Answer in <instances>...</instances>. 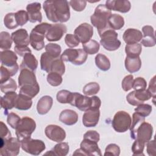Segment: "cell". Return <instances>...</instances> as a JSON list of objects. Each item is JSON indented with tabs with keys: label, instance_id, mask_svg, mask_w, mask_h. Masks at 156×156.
<instances>
[{
	"label": "cell",
	"instance_id": "ab89813d",
	"mask_svg": "<svg viewBox=\"0 0 156 156\" xmlns=\"http://www.w3.org/2000/svg\"><path fill=\"white\" fill-rule=\"evenodd\" d=\"M73 97V93L66 90H62L57 93V101L61 104H70Z\"/></svg>",
	"mask_w": 156,
	"mask_h": 156
},
{
	"label": "cell",
	"instance_id": "680465c9",
	"mask_svg": "<svg viewBox=\"0 0 156 156\" xmlns=\"http://www.w3.org/2000/svg\"><path fill=\"white\" fill-rule=\"evenodd\" d=\"M83 139L98 143L100 140V135L96 130H88L83 135Z\"/></svg>",
	"mask_w": 156,
	"mask_h": 156
},
{
	"label": "cell",
	"instance_id": "4fadbf2b",
	"mask_svg": "<svg viewBox=\"0 0 156 156\" xmlns=\"http://www.w3.org/2000/svg\"><path fill=\"white\" fill-rule=\"evenodd\" d=\"M44 133L48 138L57 143L63 141L66 138L65 130L61 127L55 124L47 126L44 129Z\"/></svg>",
	"mask_w": 156,
	"mask_h": 156
},
{
	"label": "cell",
	"instance_id": "30bf717a",
	"mask_svg": "<svg viewBox=\"0 0 156 156\" xmlns=\"http://www.w3.org/2000/svg\"><path fill=\"white\" fill-rule=\"evenodd\" d=\"M80 111H86L92 108V98L83 96L79 93H73L72 100L69 104Z\"/></svg>",
	"mask_w": 156,
	"mask_h": 156
},
{
	"label": "cell",
	"instance_id": "83f0119b",
	"mask_svg": "<svg viewBox=\"0 0 156 156\" xmlns=\"http://www.w3.org/2000/svg\"><path fill=\"white\" fill-rule=\"evenodd\" d=\"M125 68L130 73L138 72L141 66V60L138 57H128L126 56L124 62Z\"/></svg>",
	"mask_w": 156,
	"mask_h": 156
},
{
	"label": "cell",
	"instance_id": "9a60e30c",
	"mask_svg": "<svg viewBox=\"0 0 156 156\" xmlns=\"http://www.w3.org/2000/svg\"><path fill=\"white\" fill-rule=\"evenodd\" d=\"M99 109H88L83 115L82 123L86 127H95L99 122Z\"/></svg>",
	"mask_w": 156,
	"mask_h": 156
},
{
	"label": "cell",
	"instance_id": "f5cc1de1",
	"mask_svg": "<svg viewBox=\"0 0 156 156\" xmlns=\"http://www.w3.org/2000/svg\"><path fill=\"white\" fill-rule=\"evenodd\" d=\"M20 121L21 118H20V116L15 113L11 112L7 115V122L12 129H15Z\"/></svg>",
	"mask_w": 156,
	"mask_h": 156
},
{
	"label": "cell",
	"instance_id": "7dc6e473",
	"mask_svg": "<svg viewBox=\"0 0 156 156\" xmlns=\"http://www.w3.org/2000/svg\"><path fill=\"white\" fill-rule=\"evenodd\" d=\"M48 82L53 87H57L60 85L63 81L62 77L58 73L55 72H50L47 75L46 77Z\"/></svg>",
	"mask_w": 156,
	"mask_h": 156
},
{
	"label": "cell",
	"instance_id": "ac0fdd59",
	"mask_svg": "<svg viewBox=\"0 0 156 156\" xmlns=\"http://www.w3.org/2000/svg\"><path fill=\"white\" fill-rule=\"evenodd\" d=\"M143 38L141 40V44L144 47H153L155 45V32L152 26L146 25L142 27Z\"/></svg>",
	"mask_w": 156,
	"mask_h": 156
},
{
	"label": "cell",
	"instance_id": "e7e4bbea",
	"mask_svg": "<svg viewBox=\"0 0 156 156\" xmlns=\"http://www.w3.org/2000/svg\"><path fill=\"white\" fill-rule=\"evenodd\" d=\"M14 50L16 54L21 57H23L26 53L31 52V50L28 46H17L14 47Z\"/></svg>",
	"mask_w": 156,
	"mask_h": 156
},
{
	"label": "cell",
	"instance_id": "484cf974",
	"mask_svg": "<svg viewBox=\"0 0 156 156\" xmlns=\"http://www.w3.org/2000/svg\"><path fill=\"white\" fill-rule=\"evenodd\" d=\"M18 57L16 54L10 50H5L1 52V65L5 67H12L17 64Z\"/></svg>",
	"mask_w": 156,
	"mask_h": 156
},
{
	"label": "cell",
	"instance_id": "8992f818",
	"mask_svg": "<svg viewBox=\"0 0 156 156\" xmlns=\"http://www.w3.org/2000/svg\"><path fill=\"white\" fill-rule=\"evenodd\" d=\"M132 118L125 111H118L115 113L112 122L113 129L118 133H123L128 130L130 127Z\"/></svg>",
	"mask_w": 156,
	"mask_h": 156
},
{
	"label": "cell",
	"instance_id": "5bb4252c",
	"mask_svg": "<svg viewBox=\"0 0 156 156\" xmlns=\"http://www.w3.org/2000/svg\"><path fill=\"white\" fill-rule=\"evenodd\" d=\"M67 27L62 23L51 24V26L47 31L46 38L49 41H59L66 32Z\"/></svg>",
	"mask_w": 156,
	"mask_h": 156
},
{
	"label": "cell",
	"instance_id": "4dcf8cb0",
	"mask_svg": "<svg viewBox=\"0 0 156 156\" xmlns=\"http://www.w3.org/2000/svg\"><path fill=\"white\" fill-rule=\"evenodd\" d=\"M109 27L115 30L121 29L124 25V18L118 14H112L108 20Z\"/></svg>",
	"mask_w": 156,
	"mask_h": 156
},
{
	"label": "cell",
	"instance_id": "74e56055",
	"mask_svg": "<svg viewBox=\"0 0 156 156\" xmlns=\"http://www.w3.org/2000/svg\"><path fill=\"white\" fill-rule=\"evenodd\" d=\"M12 36L7 32L2 31L0 33V48L1 49L9 50L12 47Z\"/></svg>",
	"mask_w": 156,
	"mask_h": 156
},
{
	"label": "cell",
	"instance_id": "d6986e66",
	"mask_svg": "<svg viewBox=\"0 0 156 156\" xmlns=\"http://www.w3.org/2000/svg\"><path fill=\"white\" fill-rule=\"evenodd\" d=\"M41 7V4L40 2H35L27 4L26 10L29 15V21L30 23L41 22L43 17L40 12Z\"/></svg>",
	"mask_w": 156,
	"mask_h": 156
},
{
	"label": "cell",
	"instance_id": "bcb514c9",
	"mask_svg": "<svg viewBox=\"0 0 156 156\" xmlns=\"http://www.w3.org/2000/svg\"><path fill=\"white\" fill-rule=\"evenodd\" d=\"M4 24L9 29H13L19 26L16 20L15 13H7L4 18Z\"/></svg>",
	"mask_w": 156,
	"mask_h": 156
},
{
	"label": "cell",
	"instance_id": "f6af8a7d",
	"mask_svg": "<svg viewBox=\"0 0 156 156\" xmlns=\"http://www.w3.org/2000/svg\"><path fill=\"white\" fill-rule=\"evenodd\" d=\"M100 90V86L97 82H90L83 88L82 91L85 96H93L97 94Z\"/></svg>",
	"mask_w": 156,
	"mask_h": 156
},
{
	"label": "cell",
	"instance_id": "3957f363",
	"mask_svg": "<svg viewBox=\"0 0 156 156\" xmlns=\"http://www.w3.org/2000/svg\"><path fill=\"white\" fill-rule=\"evenodd\" d=\"M51 24L42 23L32 29L30 34V44L36 51H40L44 47V37Z\"/></svg>",
	"mask_w": 156,
	"mask_h": 156
},
{
	"label": "cell",
	"instance_id": "7c38bea8",
	"mask_svg": "<svg viewBox=\"0 0 156 156\" xmlns=\"http://www.w3.org/2000/svg\"><path fill=\"white\" fill-rule=\"evenodd\" d=\"M151 98V96L146 89L143 90L132 91L126 96L127 102L133 106H137L143 104L144 101H148Z\"/></svg>",
	"mask_w": 156,
	"mask_h": 156
},
{
	"label": "cell",
	"instance_id": "60d3db41",
	"mask_svg": "<svg viewBox=\"0 0 156 156\" xmlns=\"http://www.w3.org/2000/svg\"><path fill=\"white\" fill-rule=\"evenodd\" d=\"M58 73L61 76L63 75L65 72V66L63 61L60 58H55L51 66V71Z\"/></svg>",
	"mask_w": 156,
	"mask_h": 156
},
{
	"label": "cell",
	"instance_id": "9c48e42d",
	"mask_svg": "<svg viewBox=\"0 0 156 156\" xmlns=\"http://www.w3.org/2000/svg\"><path fill=\"white\" fill-rule=\"evenodd\" d=\"M153 133L152 126L144 121L137 128L134 133L131 135V138L133 140H138L144 143L151 140Z\"/></svg>",
	"mask_w": 156,
	"mask_h": 156
},
{
	"label": "cell",
	"instance_id": "f1b7e54d",
	"mask_svg": "<svg viewBox=\"0 0 156 156\" xmlns=\"http://www.w3.org/2000/svg\"><path fill=\"white\" fill-rule=\"evenodd\" d=\"M32 105V98L19 93L15 101V108L20 110H27Z\"/></svg>",
	"mask_w": 156,
	"mask_h": 156
},
{
	"label": "cell",
	"instance_id": "681fc988",
	"mask_svg": "<svg viewBox=\"0 0 156 156\" xmlns=\"http://www.w3.org/2000/svg\"><path fill=\"white\" fill-rule=\"evenodd\" d=\"M144 146V143L138 140H135V141L132 146V151L133 153V155H144L143 151Z\"/></svg>",
	"mask_w": 156,
	"mask_h": 156
},
{
	"label": "cell",
	"instance_id": "6da1fadb",
	"mask_svg": "<svg viewBox=\"0 0 156 156\" xmlns=\"http://www.w3.org/2000/svg\"><path fill=\"white\" fill-rule=\"evenodd\" d=\"M43 7L47 18L53 23H65L70 18L69 4L66 0L45 1Z\"/></svg>",
	"mask_w": 156,
	"mask_h": 156
},
{
	"label": "cell",
	"instance_id": "52a82bcc",
	"mask_svg": "<svg viewBox=\"0 0 156 156\" xmlns=\"http://www.w3.org/2000/svg\"><path fill=\"white\" fill-rule=\"evenodd\" d=\"M22 149L31 155H38L46 149V146L42 140L29 138L21 141Z\"/></svg>",
	"mask_w": 156,
	"mask_h": 156
},
{
	"label": "cell",
	"instance_id": "e575fe53",
	"mask_svg": "<svg viewBox=\"0 0 156 156\" xmlns=\"http://www.w3.org/2000/svg\"><path fill=\"white\" fill-rule=\"evenodd\" d=\"M55 58L46 52L42 53L40 57V67L41 70L48 73H50L51 64Z\"/></svg>",
	"mask_w": 156,
	"mask_h": 156
},
{
	"label": "cell",
	"instance_id": "6125c7cd",
	"mask_svg": "<svg viewBox=\"0 0 156 156\" xmlns=\"http://www.w3.org/2000/svg\"><path fill=\"white\" fill-rule=\"evenodd\" d=\"M155 76H154L151 80L149 82V88L147 89V90L149 91V93H150L151 98H153V103L155 105V101L154 99L155 98V94H156V86H155V83H156V80H155Z\"/></svg>",
	"mask_w": 156,
	"mask_h": 156
},
{
	"label": "cell",
	"instance_id": "f907efd6",
	"mask_svg": "<svg viewBox=\"0 0 156 156\" xmlns=\"http://www.w3.org/2000/svg\"><path fill=\"white\" fill-rule=\"evenodd\" d=\"M15 17L18 26H23L29 21V15L26 11L21 10L15 13Z\"/></svg>",
	"mask_w": 156,
	"mask_h": 156
},
{
	"label": "cell",
	"instance_id": "5b68a950",
	"mask_svg": "<svg viewBox=\"0 0 156 156\" xmlns=\"http://www.w3.org/2000/svg\"><path fill=\"white\" fill-rule=\"evenodd\" d=\"M99 35L101 37L100 43L105 49L109 51H114L120 47L121 43L118 39V34L115 30L109 28Z\"/></svg>",
	"mask_w": 156,
	"mask_h": 156
},
{
	"label": "cell",
	"instance_id": "7bdbcfd3",
	"mask_svg": "<svg viewBox=\"0 0 156 156\" xmlns=\"http://www.w3.org/2000/svg\"><path fill=\"white\" fill-rule=\"evenodd\" d=\"M45 51L54 58H58L62 51L61 46L56 43H50L45 46Z\"/></svg>",
	"mask_w": 156,
	"mask_h": 156
},
{
	"label": "cell",
	"instance_id": "c3c4849f",
	"mask_svg": "<svg viewBox=\"0 0 156 156\" xmlns=\"http://www.w3.org/2000/svg\"><path fill=\"white\" fill-rule=\"evenodd\" d=\"M152 110V106L147 104H141L140 105H137V107L135 108V112L140 115L146 117L149 116Z\"/></svg>",
	"mask_w": 156,
	"mask_h": 156
},
{
	"label": "cell",
	"instance_id": "94428289",
	"mask_svg": "<svg viewBox=\"0 0 156 156\" xmlns=\"http://www.w3.org/2000/svg\"><path fill=\"white\" fill-rule=\"evenodd\" d=\"M79 53L77 58L72 63V64L74 65H81L83 64L87 61V59L88 54L84 51L83 49H79Z\"/></svg>",
	"mask_w": 156,
	"mask_h": 156
},
{
	"label": "cell",
	"instance_id": "8d00e7d4",
	"mask_svg": "<svg viewBox=\"0 0 156 156\" xmlns=\"http://www.w3.org/2000/svg\"><path fill=\"white\" fill-rule=\"evenodd\" d=\"M142 51V46L140 43L126 44L125 46V52L126 56L138 57Z\"/></svg>",
	"mask_w": 156,
	"mask_h": 156
},
{
	"label": "cell",
	"instance_id": "1f68e13d",
	"mask_svg": "<svg viewBox=\"0 0 156 156\" xmlns=\"http://www.w3.org/2000/svg\"><path fill=\"white\" fill-rule=\"evenodd\" d=\"M19 69V66L17 64L12 67H5L1 66V83L6 81L10 77L15 76Z\"/></svg>",
	"mask_w": 156,
	"mask_h": 156
},
{
	"label": "cell",
	"instance_id": "8fae6325",
	"mask_svg": "<svg viewBox=\"0 0 156 156\" xmlns=\"http://www.w3.org/2000/svg\"><path fill=\"white\" fill-rule=\"evenodd\" d=\"M74 35L76 37L79 42L84 44L90 40L93 37V27L88 23H82L76 28Z\"/></svg>",
	"mask_w": 156,
	"mask_h": 156
},
{
	"label": "cell",
	"instance_id": "e0dca14e",
	"mask_svg": "<svg viewBox=\"0 0 156 156\" xmlns=\"http://www.w3.org/2000/svg\"><path fill=\"white\" fill-rule=\"evenodd\" d=\"M80 148L83 151L84 155H102L101 149L96 142L83 139L80 143Z\"/></svg>",
	"mask_w": 156,
	"mask_h": 156
},
{
	"label": "cell",
	"instance_id": "44dd1931",
	"mask_svg": "<svg viewBox=\"0 0 156 156\" xmlns=\"http://www.w3.org/2000/svg\"><path fill=\"white\" fill-rule=\"evenodd\" d=\"M18 80L20 88L23 86L34 85L38 83L34 72L27 69H23L20 70Z\"/></svg>",
	"mask_w": 156,
	"mask_h": 156
},
{
	"label": "cell",
	"instance_id": "6f0895ef",
	"mask_svg": "<svg viewBox=\"0 0 156 156\" xmlns=\"http://www.w3.org/2000/svg\"><path fill=\"white\" fill-rule=\"evenodd\" d=\"M133 82V76L132 74L127 75L124 77L122 80L121 86L124 91H128L132 88Z\"/></svg>",
	"mask_w": 156,
	"mask_h": 156
},
{
	"label": "cell",
	"instance_id": "db71d44e",
	"mask_svg": "<svg viewBox=\"0 0 156 156\" xmlns=\"http://www.w3.org/2000/svg\"><path fill=\"white\" fill-rule=\"evenodd\" d=\"M65 42L66 45L70 48L77 47V46H79L80 43L74 34H68L66 35L65 37Z\"/></svg>",
	"mask_w": 156,
	"mask_h": 156
},
{
	"label": "cell",
	"instance_id": "11a10c76",
	"mask_svg": "<svg viewBox=\"0 0 156 156\" xmlns=\"http://www.w3.org/2000/svg\"><path fill=\"white\" fill-rule=\"evenodd\" d=\"M69 4L74 10L76 12H82L86 7L87 1L84 0H72L69 2Z\"/></svg>",
	"mask_w": 156,
	"mask_h": 156
},
{
	"label": "cell",
	"instance_id": "be15d7a7",
	"mask_svg": "<svg viewBox=\"0 0 156 156\" xmlns=\"http://www.w3.org/2000/svg\"><path fill=\"white\" fill-rule=\"evenodd\" d=\"M146 151L149 156H155L156 154L155 143L154 140H149L146 144Z\"/></svg>",
	"mask_w": 156,
	"mask_h": 156
},
{
	"label": "cell",
	"instance_id": "f35d334b",
	"mask_svg": "<svg viewBox=\"0 0 156 156\" xmlns=\"http://www.w3.org/2000/svg\"><path fill=\"white\" fill-rule=\"evenodd\" d=\"M82 46L84 51L87 54L90 55H93L98 53L100 48V45L99 43L97 41L91 39L88 42L82 44Z\"/></svg>",
	"mask_w": 156,
	"mask_h": 156
},
{
	"label": "cell",
	"instance_id": "d590c367",
	"mask_svg": "<svg viewBox=\"0 0 156 156\" xmlns=\"http://www.w3.org/2000/svg\"><path fill=\"white\" fill-rule=\"evenodd\" d=\"M79 49H66L62 54L60 58L63 62H69L71 63L74 62L79 56Z\"/></svg>",
	"mask_w": 156,
	"mask_h": 156
},
{
	"label": "cell",
	"instance_id": "7402d4cb",
	"mask_svg": "<svg viewBox=\"0 0 156 156\" xmlns=\"http://www.w3.org/2000/svg\"><path fill=\"white\" fill-rule=\"evenodd\" d=\"M143 38V34L140 30L136 29L129 28L123 34L122 38L127 44L138 43Z\"/></svg>",
	"mask_w": 156,
	"mask_h": 156
},
{
	"label": "cell",
	"instance_id": "7a4b0ae2",
	"mask_svg": "<svg viewBox=\"0 0 156 156\" xmlns=\"http://www.w3.org/2000/svg\"><path fill=\"white\" fill-rule=\"evenodd\" d=\"M111 15V10L107 9L105 4H99L96 7L94 13L90 17V21L93 26L97 29L99 34L110 28L108 20Z\"/></svg>",
	"mask_w": 156,
	"mask_h": 156
},
{
	"label": "cell",
	"instance_id": "2e32d148",
	"mask_svg": "<svg viewBox=\"0 0 156 156\" xmlns=\"http://www.w3.org/2000/svg\"><path fill=\"white\" fill-rule=\"evenodd\" d=\"M105 5L110 10L117 11L123 13L129 12L131 8L130 1L127 0L106 1Z\"/></svg>",
	"mask_w": 156,
	"mask_h": 156
},
{
	"label": "cell",
	"instance_id": "ffe728a7",
	"mask_svg": "<svg viewBox=\"0 0 156 156\" xmlns=\"http://www.w3.org/2000/svg\"><path fill=\"white\" fill-rule=\"evenodd\" d=\"M12 40L17 46H27L30 43V37L24 29H20L11 34Z\"/></svg>",
	"mask_w": 156,
	"mask_h": 156
},
{
	"label": "cell",
	"instance_id": "836d02e7",
	"mask_svg": "<svg viewBox=\"0 0 156 156\" xmlns=\"http://www.w3.org/2000/svg\"><path fill=\"white\" fill-rule=\"evenodd\" d=\"M95 64L99 69L103 71H108L111 66L108 58L102 54L96 55L95 57Z\"/></svg>",
	"mask_w": 156,
	"mask_h": 156
},
{
	"label": "cell",
	"instance_id": "603a6c76",
	"mask_svg": "<svg viewBox=\"0 0 156 156\" xmlns=\"http://www.w3.org/2000/svg\"><path fill=\"white\" fill-rule=\"evenodd\" d=\"M18 94L15 91L9 92L1 98V106L4 110V114L8 115V111L15 107V101Z\"/></svg>",
	"mask_w": 156,
	"mask_h": 156
},
{
	"label": "cell",
	"instance_id": "b9f144b4",
	"mask_svg": "<svg viewBox=\"0 0 156 156\" xmlns=\"http://www.w3.org/2000/svg\"><path fill=\"white\" fill-rule=\"evenodd\" d=\"M144 121H145V117L140 115V114L136 112L133 113L132 121L131 122V125L129 128L130 130V136L134 133V132L136 131L137 128Z\"/></svg>",
	"mask_w": 156,
	"mask_h": 156
},
{
	"label": "cell",
	"instance_id": "d6a6232c",
	"mask_svg": "<svg viewBox=\"0 0 156 156\" xmlns=\"http://www.w3.org/2000/svg\"><path fill=\"white\" fill-rule=\"evenodd\" d=\"M40 91V86L38 83L34 85L23 86L20 88L19 93L24 94L30 98H34Z\"/></svg>",
	"mask_w": 156,
	"mask_h": 156
},
{
	"label": "cell",
	"instance_id": "ee69618b",
	"mask_svg": "<svg viewBox=\"0 0 156 156\" xmlns=\"http://www.w3.org/2000/svg\"><path fill=\"white\" fill-rule=\"evenodd\" d=\"M0 84L1 90L4 93L15 91L17 89V85L16 82L12 78L9 79L6 81Z\"/></svg>",
	"mask_w": 156,
	"mask_h": 156
},
{
	"label": "cell",
	"instance_id": "cb8c5ba5",
	"mask_svg": "<svg viewBox=\"0 0 156 156\" xmlns=\"http://www.w3.org/2000/svg\"><path fill=\"white\" fill-rule=\"evenodd\" d=\"M78 114L73 110L65 109L61 112L59 121L66 126H73L78 121Z\"/></svg>",
	"mask_w": 156,
	"mask_h": 156
},
{
	"label": "cell",
	"instance_id": "277c9868",
	"mask_svg": "<svg viewBox=\"0 0 156 156\" xmlns=\"http://www.w3.org/2000/svg\"><path fill=\"white\" fill-rule=\"evenodd\" d=\"M35 128V121L30 117L24 116L21 119V121L16 126L15 134L17 138L21 141L23 140L30 138Z\"/></svg>",
	"mask_w": 156,
	"mask_h": 156
},
{
	"label": "cell",
	"instance_id": "9f6ffc18",
	"mask_svg": "<svg viewBox=\"0 0 156 156\" xmlns=\"http://www.w3.org/2000/svg\"><path fill=\"white\" fill-rule=\"evenodd\" d=\"M146 87L147 83L146 80L143 77H136L135 79H133L132 88H133L134 90H143L146 88Z\"/></svg>",
	"mask_w": 156,
	"mask_h": 156
},
{
	"label": "cell",
	"instance_id": "ba28073f",
	"mask_svg": "<svg viewBox=\"0 0 156 156\" xmlns=\"http://www.w3.org/2000/svg\"><path fill=\"white\" fill-rule=\"evenodd\" d=\"M21 141L17 138L11 137L1 141L0 152L2 156H16L20 152Z\"/></svg>",
	"mask_w": 156,
	"mask_h": 156
},
{
	"label": "cell",
	"instance_id": "f546056e",
	"mask_svg": "<svg viewBox=\"0 0 156 156\" xmlns=\"http://www.w3.org/2000/svg\"><path fill=\"white\" fill-rule=\"evenodd\" d=\"M69 151V147L67 143L60 142L55 144L52 150L44 154V155H51L57 156H66Z\"/></svg>",
	"mask_w": 156,
	"mask_h": 156
},
{
	"label": "cell",
	"instance_id": "4316f807",
	"mask_svg": "<svg viewBox=\"0 0 156 156\" xmlns=\"http://www.w3.org/2000/svg\"><path fill=\"white\" fill-rule=\"evenodd\" d=\"M38 60L32 52L26 53L23 56V59L20 65V70L23 69H27L34 71L38 67Z\"/></svg>",
	"mask_w": 156,
	"mask_h": 156
},
{
	"label": "cell",
	"instance_id": "d4e9b609",
	"mask_svg": "<svg viewBox=\"0 0 156 156\" xmlns=\"http://www.w3.org/2000/svg\"><path fill=\"white\" fill-rule=\"evenodd\" d=\"M53 104V99L50 96H43L38 101L37 110L41 115H45L49 112Z\"/></svg>",
	"mask_w": 156,
	"mask_h": 156
},
{
	"label": "cell",
	"instance_id": "91938a15",
	"mask_svg": "<svg viewBox=\"0 0 156 156\" xmlns=\"http://www.w3.org/2000/svg\"><path fill=\"white\" fill-rule=\"evenodd\" d=\"M1 141H3L11 138V133L7 126L1 121Z\"/></svg>",
	"mask_w": 156,
	"mask_h": 156
},
{
	"label": "cell",
	"instance_id": "816d5d0a",
	"mask_svg": "<svg viewBox=\"0 0 156 156\" xmlns=\"http://www.w3.org/2000/svg\"><path fill=\"white\" fill-rule=\"evenodd\" d=\"M120 154V148L119 147L114 143L109 144L105 149L104 155H114L119 156Z\"/></svg>",
	"mask_w": 156,
	"mask_h": 156
}]
</instances>
